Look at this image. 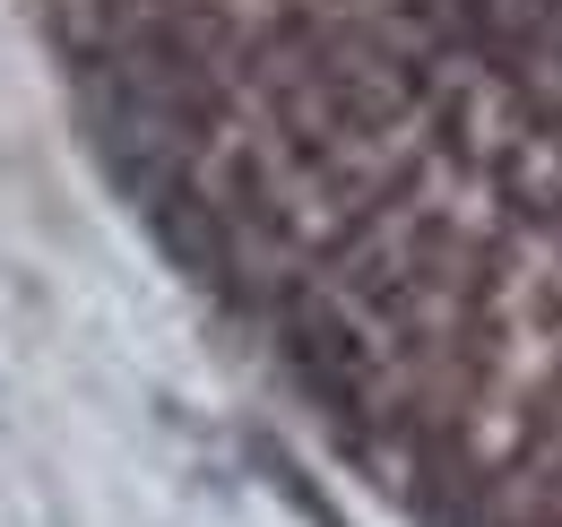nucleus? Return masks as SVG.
<instances>
[{
	"mask_svg": "<svg viewBox=\"0 0 562 527\" xmlns=\"http://www.w3.org/2000/svg\"><path fill=\"white\" fill-rule=\"evenodd\" d=\"M269 329H278V355H285V372H294V390H303L355 450H363L372 424H390V397H381V346L355 329L321 285H278V294H269Z\"/></svg>",
	"mask_w": 562,
	"mask_h": 527,
	"instance_id": "nucleus-1",
	"label": "nucleus"
},
{
	"mask_svg": "<svg viewBox=\"0 0 562 527\" xmlns=\"http://www.w3.org/2000/svg\"><path fill=\"white\" fill-rule=\"evenodd\" d=\"M251 459L269 467V484H278V493H285V502H294V511H303L312 527H347L338 511H329V493H321V484H312L303 467L285 459V441H278V433H251Z\"/></svg>",
	"mask_w": 562,
	"mask_h": 527,
	"instance_id": "nucleus-2",
	"label": "nucleus"
}]
</instances>
